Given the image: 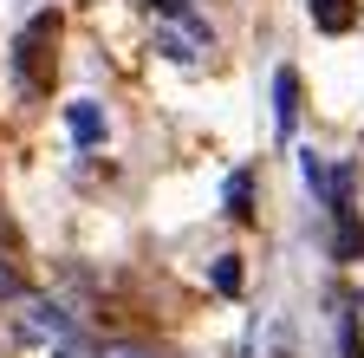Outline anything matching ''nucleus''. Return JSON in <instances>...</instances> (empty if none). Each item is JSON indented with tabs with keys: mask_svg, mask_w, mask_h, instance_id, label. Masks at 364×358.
Listing matches in <instances>:
<instances>
[{
	"mask_svg": "<svg viewBox=\"0 0 364 358\" xmlns=\"http://www.w3.org/2000/svg\"><path fill=\"white\" fill-rule=\"evenodd\" d=\"M20 312H14V326H20V339H39V345H59V352H72V320L53 306V300H39V293H20L14 300Z\"/></svg>",
	"mask_w": 364,
	"mask_h": 358,
	"instance_id": "obj_1",
	"label": "nucleus"
},
{
	"mask_svg": "<svg viewBox=\"0 0 364 358\" xmlns=\"http://www.w3.org/2000/svg\"><path fill=\"white\" fill-rule=\"evenodd\" d=\"M53 33H59V20H53V14H39V20L20 33V46H14V72H20V85H26V92H46L39 59H46V46H53Z\"/></svg>",
	"mask_w": 364,
	"mask_h": 358,
	"instance_id": "obj_2",
	"label": "nucleus"
},
{
	"mask_svg": "<svg viewBox=\"0 0 364 358\" xmlns=\"http://www.w3.org/2000/svg\"><path fill=\"white\" fill-rule=\"evenodd\" d=\"M293 124H299V78L280 65V72H273V130L293 137Z\"/></svg>",
	"mask_w": 364,
	"mask_h": 358,
	"instance_id": "obj_3",
	"label": "nucleus"
},
{
	"mask_svg": "<svg viewBox=\"0 0 364 358\" xmlns=\"http://www.w3.org/2000/svg\"><path fill=\"white\" fill-rule=\"evenodd\" d=\"M65 124H72V144H85V150L105 144V111L91 105V98H72V105H65Z\"/></svg>",
	"mask_w": 364,
	"mask_h": 358,
	"instance_id": "obj_4",
	"label": "nucleus"
},
{
	"mask_svg": "<svg viewBox=\"0 0 364 358\" xmlns=\"http://www.w3.org/2000/svg\"><path fill=\"white\" fill-rule=\"evenodd\" d=\"M306 7H312V26L318 33H345L358 14H351V0H306Z\"/></svg>",
	"mask_w": 364,
	"mask_h": 358,
	"instance_id": "obj_5",
	"label": "nucleus"
},
{
	"mask_svg": "<svg viewBox=\"0 0 364 358\" xmlns=\"http://www.w3.org/2000/svg\"><path fill=\"white\" fill-rule=\"evenodd\" d=\"M247 202H254V176L241 169V176H228V215H235V221H247V215H254Z\"/></svg>",
	"mask_w": 364,
	"mask_h": 358,
	"instance_id": "obj_6",
	"label": "nucleus"
},
{
	"mask_svg": "<svg viewBox=\"0 0 364 358\" xmlns=\"http://www.w3.org/2000/svg\"><path fill=\"white\" fill-rule=\"evenodd\" d=\"M215 287H221V293H235V287H241V260H235V254H221V260H215Z\"/></svg>",
	"mask_w": 364,
	"mask_h": 358,
	"instance_id": "obj_7",
	"label": "nucleus"
},
{
	"mask_svg": "<svg viewBox=\"0 0 364 358\" xmlns=\"http://www.w3.org/2000/svg\"><path fill=\"white\" fill-rule=\"evenodd\" d=\"M338 352H345V358H364V345H358V320H351V312L338 320Z\"/></svg>",
	"mask_w": 364,
	"mask_h": 358,
	"instance_id": "obj_8",
	"label": "nucleus"
},
{
	"mask_svg": "<svg viewBox=\"0 0 364 358\" xmlns=\"http://www.w3.org/2000/svg\"><path fill=\"white\" fill-rule=\"evenodd\" d=\"M26 287H20V274H14V260L7 254H0V300H20Z\"/></svg>",
	"mask_w": 364,
	"mask_h": 358,
	"instance_id": "obj_9",
	"label": "nucleus"
},
{
	"mask_svg": "<svg viewBox=\"0 0 364 358\" xmlns=\"http://www.w3.org/2000/svg\"><path fill=\"white\" fill-rule=\"evenodd\" d=\"M98 358H156V352H150V345H105Z\"/></svg>",
	"mask_w": 364,
	"mask_h": 358,
	"instance_id": "obj_10",
	"label": "nucleus"
}]
</instances>
